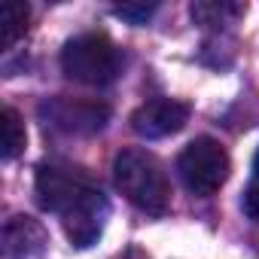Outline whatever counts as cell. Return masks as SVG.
Masks as SVG:
<instances>
[{"label": "cell", "instance_id": "1", "mask_svg": "<svg viewBox=\"0 0 259 259\" xmlns=\"http://www.w3.org/2000/svg\"><path fill=\"white\" fill-rule=\"evenodd\" d=\"M37 201L43 210L61 220L73 247L95 244L110 213L101 186L82 168L61 165V162H43L37 168Z\"/></svg>", "mask_w": 259, "mask_h": 259}, {"label": "cell", "instance_id": "2", "mask_svg": "<svg viewBox=\"0 0 259 259\" xmlns=\"http://www.w3.org/2000/svg\"><path fill=\"white\" fill-rule=\"evenodd\" d=\"M116 189L138 210L162 217L171 210V180L162 162L147 150H122L113 159Z\"/></svg>", "mask_w": 259, "mask_h": 259}, {"label": "cell", "instance_id": "3", "mask_svg": "<svg viewBox=\"0 0 259 259\" xmlns=\"http://www.w3.org/2000/svg\"><path fill=\"white\" fill-rule=\"evenodd\" d=\"M61 70L79 85H110L119 73V52L107 34H79L61 49Z\"/></svg>", "mask_w": 259, "mask_h": 259}, {"label": "cell", "instance_id": "4", "mask_svg": "<svg viewBox=\"0 0 259 259\" xmlns=\"http://www.w3.org/2000/svg\"><path fill=\"white\" fill-rule=\"evenodd\" d=\"M177 171L192 195L210 198L229 180V153L213 138H195L192 144L183 147L177 159Z\"/></svg>", "mask_w": 259, "mask_h": 259}, {"label": "cell", "instance_id": "5", "mask_svg": "<svg viewBox=\"0 0 259 259\" xmlns=\"http://www.w3.org/2000/svg\"><path fill=\"white\" fill-rule=\"evenodd\" d=\"M40 116L49 128L64 135H98L110 119V107L98 101H79V98H49L40 104Z\"/></svg>", "mask_w": 259, "mask_h": 259}, {"label": "cell", "instance_id": "6", "mask_svg": "<svg viewBox=\"0 0 259 259\" xmlns=\"http://www.w3.org/2000/svg\"><path fill=\"white\" fill-rule=\"evenodd\" d=\"M186 122H189V104L174 101V98H156L132 113V128L147 141L177 135Z\"/></svg>", "mask_w": 259, "mask_h": 259}, {"label": "cell", "instance_id": "7", "mask_svg": "<svg viewBox=\"0 0 259 259\" xmlns=\"http://www.w3.org/2000/svg\"><path fill=\"white\" fill-rule=\"evenodd\" d=\"M46 247V229L25 213H16L4 223V253L7 259H31L43 253Z\"/></svg>", "mask_w": 259, "mask_h": 259}, {"label": "cell", "instance_id": "8", "mask_svg": "<svg viewBox=\"0 0 259 259\" xmlns=\"http://www.w3.org/2000/svg\"><path fill=\"white\" fill-rule=\"evenodd\" d=\"M28 22H31V7L22 0H7L0 7V49H13L25 34H28Z\"/></svg>", "mask_w": 259, "mask_h": 259}, {"label": "cell", "instance_id": "9", "mask_svg": "<svg viewBox=\"0 0 259 259\" xmlns=\"http://www.w3.org/2000/svg\"><path fill=\"white\" fill-rule=\"evenodd\" d=\"M25 141H28V135H25L22 116L13 107H4V113H0V144H4L0 147V156H4V162L16 159L25 150Z\"/></svg>", "mask_w": 259, "mask_h": 259}, {"label": "cell", "instance_id": "10", "mask_svg": "<svg viewBox=\"0 0 259 259\" xmlns=\"http://www.w3.org/2000/svg\"><path fill=\"white\" fill-rule=\"evenodd\" d=\"M244 7H232V4H192V19L204 22V25H217L223 22V16H241Z\"/></svg>", "mask_w": 259, "mask_h": 259}, {"label": "cell", "instance_id": "11", "mask_svg": "<svg viewBox=\"0 0 259 259\" xmlns=\"http://www.w3.org/2000/svg\"><path fill=\"white\" fill-rule=\"evenodd\" d=\"M156 10H159L156 4H119V7H113V13H116L119 19L132 22V25H147Z\"/></svg>", "mask_w": 259, "mask_h": 259}, {"label": "cell", "instance_id": "12", "mask_svg": "<svg viewBox=\"0 0 259 259\" xmlns=\"http://www.w3.org/2000/svg\"><path fill=\"white\" fill-rule=\"evenodd\" d=\"M241 207H244V213H247L253 223H259V186H250V189L244 192Z\"/></svg>", "mask_w": 259, "mask_h": 259}, {"label": "cell", "instance_id": "13", "mask_svg": "<svg viewBox=\"0 0 259 259\" xmlns=\"http://www.w3.org/2000/svg\"><path fill=\"white\" fill-rule=\"evenodd\" d=\"M119 259H141V253H138V250H128V253H122Z\"/></svg>", "mask_w": 259, "mask_h": 259}, {"label": "cell", "instance_id": "14", "mask_svg": "<svg viewBox=\"0 0 259 259\" xmlns=\"http://www.w3.org/2000/svg\"><path fill=\"white\" fill-rule=\"evenodd\" d=\"M253 174H256V177H259V153H256V156H253Z\"/></svg>", "mask_w": 259, "mask_h": 259}]
</instances>
